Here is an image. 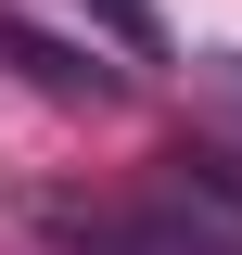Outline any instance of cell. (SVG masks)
Masks as SVG:
<instances>
[{
    "label": "cell",
    "mask_w": 242,
    "mask_h": 255,
    "mask_svg": "<svg viewBox=\"0 0 242 255\" xmlns=\"http://www.w3.org/2000/svg\"><path fill=\"white\" fill-rule=\"evenodd\" d=\"M0 64H26L38 90H64V102H102V90H115L102 64H77V51H51V38H26V26H0Z\"/></svg>",
    "instance_id": "6da1fadb"
},
{
    "label": "cell",
    "mask_w": 242,
    "mask_h": 255,
    "mask_svg": "<svg viewBox=\"0 0 242 255\" xmlns=\"http://www.w3.org/2000/svg\"><path fill=\"white\" fill-rule=\"evenodd\" d=\"M90 13L127 38V51H166V13H153V0H90Z\"/></svg>",
    "instance_id": "7a4b0ae2"
}]
</instances>
